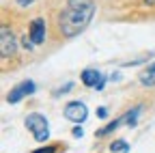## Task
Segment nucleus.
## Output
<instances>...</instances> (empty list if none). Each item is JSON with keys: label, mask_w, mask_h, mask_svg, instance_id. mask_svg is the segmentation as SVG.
I'll return each instance as SVG.
<instances>
[{"label": "nucleus", "mask_w": 155, "mask_h": 153, "mask_svg": "<svg viewBox=\"0 0 155 153\" xmlns=\"http://www.w3.org/2000/svg\"><path fill=\"white\" fill-rule=\"evenodd\" d=\"M80 80H82V84H84V86H93V88H97V91H101V88H104V84H106L104 75L97 71V69H84V71H82V75H80Z\"/></svg>", "instance_id": "6"}, {"label": "nucleus", "mask_w": 155, "mask_h": 153, "mask_svg": "<svg viewBox=\"0 0 155 153\" xmlns=\"http://www.w3.org/2000/svg\"><path fill=\"white\" fill-rule=\"evenodd\" d=\"M127 149H129V145H127L125 140H114V142L110 145V151H112V153H127Z\"/></svg>", "instance_id": "10"}, {"label": "nucleus", "mask_w": 155, "mask_h": 153, "mask_svg": "<svg viewBox=\"0 0 155 153\" xmlns=\"http://www.w3.org/2000/svg\"><path fill=\"white\" fill-rule=\"evenodd\" d=\"M93 15H95L93 0H67V5L58 15V30H61L63 37L71 39V37L80 35L82 30L88 28Z\"/></svg>", "instance_id": "1"}, {"label": "nucleus", "mask_w": 155, "mask_h": 153, "mask_svg": "<svg viewBox=\"0 0 155 153\" xmlns=\"http://www.w3.org/2000/svg\"><path fill=\"white\" fill-rule=\"evenodd\" d=\"M97 117H99V119H106V117H108V108H104V106L97 108Z\"/></svg>", "instance_id": "14"}, {"label": "nucleus", "mask_w": 155, "mask_h": 153, "mask_svg": "<svg viewBox=\"0 0 155 153\" xmlns=\"http://www.w3.org/2000/svg\"><path fill=\"white\" fill-rule=\"evenodd\" d=\"M144 2H147V5H155V0H144Z\"/></svg>", "instance_id": "16"}, {"label": "nucleus", "mask_w": 155, "mask_h": 153, "mask_svg": "<svg viewBox=\"0 0 155 153\" xmlns=\"http://www.w3.org/2000/svg\"><path fill=\"white\" fill-rule=\"evenodd\" d=\"M26 127L32 131V138L39 140V142H43L50 138V125H48V119L43 117V114H39V112H32L26 117Z\"/></svg>", "instance_id": "2"}, {"label": "nucleus", "mask_w": 155, "mask_h": 153, "mask_svg": "<svg viewBox=\"0 0 155 153\" xmlns=\"http://www.w3.org/2000/svg\"><path fill=\"white\" fill-rule=\"evenodd\" d=\"M30 39H32L35 45L45 41V22L41 20V17H37V20L30 22Z\"/></svg>", "instance_id": "7"}, {"label": "nucleus", "mask_w": 155, "mask_h": 153, "mask_svg": "<svg viewBox=\"0 0 155 153\" xmlns=\"http://www.w3.org/2000/svg\"><path fill=\"white\" fill-rule=\"evenodd\" d=\"M15 2H17L19 7H30V5L35 2V0H15Z\"/></svg>", "instance_id": "15"}, {"label": "nucleus", "mask_w": 155, "mask_h": 153, "mask_svg": "<svg viewBox=\"0 0 155 153\" xmlns=\"http://www.w3.org/2000/svg\"><path fill=\"white\" fill-rule=\"evenodd\" d=\"M15 48H17V43H15L13 32L7 26H2V30H0V54H2V58L13 56L15 54Z\"/></svg>", "instance_id": "5"}, {"label": "nucleus", "mask_w": 155, "mask_h": 153, "mask_svg": "<svg viewBox=\"0 0 155 153\" xmlns=\"http://www.w3.org/2000/svg\"><path fill=\"white\" fill-rule=\"evenodd\" d=\"M140 112H142V106L138 104V106H134L131 110H127L125 114H123V125H129V127H134L136 123H138V117H140Z\"/></svg>", "instance_id": "9"}, {"label": "nucleus", "mask_w": 155, "mask_h": 153, "mask_svg": "<svg viewBox=\"0 0 155 153\" xmlns=\"http://www.w3.org/2000/svg\"><path fill=\"white\" fill-rule=\"evenodd\" d=\"M35 91H37L35 82H32V80H24L22 84H17L15 88H11V91H9V95H7V101H9V104H17V101H22L24 97L32 95Z\"/></svg>", "instance_id": "3"}, {"label": "nucleus", "mask_w": 155, "mask_h": 153, "mask_svg": "<svg viewBox=\"0 0 155 153\" xmlns=\"http://www.w3.org/2000/svg\"><path fill=\"white\" fill-rule=\"evenodd\" d=\"M82 134H84V129H82L80 125H78V127H73V129H71V136H73V138H82Z\"/></svg>", "instance_id": "12"}, {"label": "nucleus", "mask_w": 155, "mask_h": 153, "mask_svg": "<svg viewBox=\"0 0 155 153\" xmlns=\"http://www.w3.org/2000/svg\"><path fill=\"white\" fill-rule=\"evenodd\" d=\"M138 80H140V84H142V86H155V63H151L147 69H142V71H140Z\"/></svg>", "instance_id": "8"}, {"label": "nucleus", "mask_w": 155, "mask_h": 153, "mask_svg": "<svg viewBox=\"0 0 155 153\" xmlns=\"http://www.w3.org/2000/svg\"><path fill=\"white\" fill-rule=\"evenodd\" d=\"M65 117H67L69 121H73V123L86 121V117H88L86 104H82V101H69V104L65 106Z\"/></svg>", "instance_id": "4"}, {"label": "nucleus", "mask_w": 155, "mask_h": 153, "mask_svg": "<svg viewBox=\"0 0 155 153\" xmlns=\"http://www.w3.org/2000/svg\"><path fill=\"white\" fill-rule=\"evenodd\" d=\"M71 88H73V84L69 82V84H65L63 88H58V91H54V95H63V93H67V91H71Z\"/></svg>", "instance_id": "13"}, {"label": "nucleus", "mask_w": 155, "mask_h": 153, "mask_svg": "<svg viewBox=\"0 0 155 153\" xmlns=\"http://www.w3.org/2000/svg\"><path fill=\"white\" fill-rule=\"evenodd\" d=\"M61 147H56V145H52V147H43V149H37V151H32V153H56Z\"/></svg>", "instance_id": "11"}]
</instances>
